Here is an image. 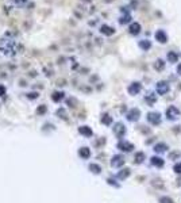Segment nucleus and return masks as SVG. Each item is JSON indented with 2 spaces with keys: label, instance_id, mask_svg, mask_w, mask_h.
<instances>
[{
  "label": "nucleus",
  "instance_id": "a211bd4d",
  "mask_svg": "<svg viewBox=\"0 0 181 203\" xmlns=\"http://www.w3.org/2000/svg\"><path fill=\"white\" fill-rule=\"evenodd\" d=\"M78 154H80L83 158H88L91 156V152H89V149L88 148H81L80 152H78Z\"/></svg>",
  "mask_w": 181,
  "mask_h": 203
},
{
  "label": "nucleus",
  "instance_id": "4be33fe9",
  "mask_svg": "<svg viewBox=\"0 0 181 203\" xmlns=\"http://www.w3.org/2000/svg\"><path fill=\"white\" fill-rule=\"evenodd\" d=\"M101 122H103L104 125H111L112 123V118L108 114H104L103 117H101Z\"/></svg>",
  "mask_w": 181,
  "mask_h": 203
},
{
  "label": "nucleus",
  "instance_id": "6ab92c4d",
  "mask_svg": "<svg viewBox=\"0 0 181 203\" xmlns=\"http://www.w3.org/2000/svg\"><path fill=\"white\" fill-rule=\"evenodd\" d=\"M80 133L84 134V135H87V137H91V135H92V130L88 126H81L80 127Z\"/></svg>",
  "mask_w": 181,
  "mask_h": 203
},
{
  "label": "nucleus",
  "instance_id": "423d86ee",
  "mask_svg": "<svg viewBox=\"0 0 181 203\" xmlns=\"http://www.w3.org/2000/svg\"><path fill=\"white\" fill-rule=\"evenodd\" d=\"M114 133H115V135H116V137L122 138L123 135H124V133H126L124 125H123V123H116V125H115V127H114Z\"/></svg>",
  "mask_w": 181,
  "mask_h": 203
},
{
  "label": "nucleus",
  "instance_id": "c756f323",
  "mask_svg": "<svg viewBox=\"0 0 181 203\" xmlns=\"http://www.w3.org/2000/svg\"><path fill=\"white\" fill-rule=\"evenodd\" d=\"M177 73L181 74V62L179 64V66H177Z\"/></svg>",
  "mask_w": 181,
  "mask_h": 203
},
{
  "label": "nucleus",
  "instance_id": "7ed1b4c3",
  "mask_svg": "<svg viewBox=\"0 0 181 203\" xmlns=\"http://www.w3.org/2000/svg\"><path fill=\"white\" fill-rule=\"evenodd\" d=\"M155 88H157V92H158L159 95H165L166 92H169L170 87H169V84L166 83V81H158Z\"/></svg>",
  "mask_w": 181,
  "mask_h": 203
},
{
  "label": "nucleus",
  "instance_id": "7c9ffc66",
  "mask_svg": "<svg viewBox=\"0 0 181 203\" xmlns=\"http://www.w3.org/2000/svg\"><path fill=\"white\" fill-rule=\"evenodd\" d=\"M179 184H181V179H179Z\"/></svg>",
  "mask_w": 181,
  "mask_h": 203
},
{
  "label": "nucleus",
  "instance_id": "6e6552de",
  "mask_svg": "<svg viewBox=\"0 0 181 203\" xmlns=\"http://www.w3.org/2000/svg\"><path fill=\"white\" fill-rule=\"evenodd\" d=\"M141 90H142L141 83H132L131 86L128 87V94L130 95H136V94L141 92Z\"/></svg>",
  "mask_w": 181,
  "mask_h": 203
},
{
  "label": "nucleus",
  "instance_id": "9d476101",
  "mask_svg": "<svg viewBox=\"0 0 181 203\" xmlns=\"http://www.w3.org/2000/svg\"><path fill=\"white\" fill-rule=\"evenodd\" d=\"M128 31H130L131 35H136V34L141 33V25H139V23H136V22L131 23L130 27H128Z\"/></svg>",
  "mask_w": 181,
  "mask_h": 203
},
{
  "label": "nucleus",
  "instance_id": "20e7f679",
  "mask_svg": "<svg viewBox=\"0 0 181 203\" xmlns=\"http://www.w3.org/2000/svg\"><path fill=\"white\" fill-rule=\"evenodd\" d=\"M139 117H141V111H139L138 108H132V110H130L128 114H127V119L131 121V122L138 121Z\"/></svg>",
  "mask_w": 181,
  "mask_h": 203
},
{
  "label": "nucleus",
  "instance_id": "b1692460",
  "mask_svg": "<svg viewBox=\"0 0 181 203\" xmlns=\"http://www.w3.org/2000/svg\"><path fill=\"white\" fill-rule=\"evenodd\" d=\"M89 169H91L92 172H95V173H99V172L101 171L100 167H99V165H96V164H91V165H89Z\"/></svg>",
  "mask_w": 181,
  "mask_h": 203
},
{
  "label": "nucleus",
  "instance_id": "39448f33",
  "mask_svg": "<svg viewBox=\"0 0 181 203\" xmlns=\"http://www.w3.org/2000/svg\"><path fill=\"white\" fill-rule=\"evenodd\" d=\"M123 164H124V158H123V156L116 154V156H114V157H112L111 165L114 168H119V167H122Z\"/></svg>",
  "mask_w": 181,
  "mask_h": 203
},
{
  "label": "nucleus",
  "instance_id": "f03ea898",
  "mask_svg": "<svg viewBox=\"0 0 181 203\" xmlns=\"http://www.w3.org/2000/svg\"><path fill=\"white\" fill-rule=\"evenodd\" d=\"M146 119H148L151 125H159L161 123V114L153 111V113H149L146 115Z\"/></svg>",
  "mask_w": 181,
  "mask_h": 203
},
{
  "label": "nucleus",
  "instance_id": "dca6fc26",
  "mask_svg": "<svg viewBox=\"0 0 181 203\" xmlns=\"http://www.w3.org/2000/svg\"><path fill=\"white\" fill-rule=\"evenodd\" d=\"M145 100L148 102L149 104H154V103H155V100H157V95H155L154 92H150V94L148 95V96L145 98Z\"/></svg>",
  "mask_w": 181,
  "mask_h": 203
},
{
  "label": "nucleus",
  "instance_id": "f8f14e48",
  "mask_svg": "<svg viewBox=\"0 0 181 203\" xmlns=\"http://www.w3.org/2000/svg\"><path fill=\"white\" fill-rule=\"evenodd\" d=\"M150 162H151V165H154V167H157V168L163 167V160L161 157H158V156H154V157L150 158Z\"/></svg>",
  "mask_w": 181,
  "mask_h": 203
},
{
  "label": "nucleus",
  "instance_id": "ddd939ff",
  "mask_svg": "<svg viewBox=\"0 0 181 203\" xmlns=\"http://www.w3.org/2000/svg\"><path fill=\"white\" fill-rule=\"evenodd\" d=\"M100 33L104 34V35H112V34L115 33V30L112 29V27L107 26V25H103V26L100 27Z\"/></svg>",
  "mask_w": 181,
  "mask_h": 203
},
{
  "label": "nucleus",
  "instance_id": "2f4dec72",
  "mask_svg": "<svg viewBox=\"0 0 181 203\" xmlns=\"http://www.w3.org/2000/svg\"><path fill=\"white\" fill-rule=\"evenodd\" d=\"M105 2H111V0H105Z\"/></svg>",
  "mask_w": 181,
  "mask_h": 203
},
{
  "label": "nucleus",
  "instance_id": "f257e3e1",
  "mask_svg": "<svg viewBox=\"0 0 181 203\" xmlns=\"http://www.w3.org/2000/svg\"><path fill=\"white\" fill-rule=\"evenodd\" d=\"M180 117V111L176 106H169L168 110H166V118L169 121H176L177 118Z\"/></svg>",
  "mask_w": 181,
  "mask_h": 203
},
{
  "label": "nucleus",
  "instance_id": "cd10ccee",
  "mask_svg": "<svg viewBox=\"0 0 181 203\" xmlns=\"http://www.w3.org/2000/svg\"><path fill=\"white\" fill-rule=\"evenodd\" d=\"M4 94H6V88L3 86H0V96H3Z\"/></svg>",
  "mask_w": 181,
  "mask_h": 203
},
{
  "label": "nucleus",
  "instance_id": "a878e982",
  "mask_svg": "<svg viewBox=\"0 0 181 203\" xmlns=\"http://www.w3.org/2000/svg\"><path fill=\"white\" fill-rule=\"evenodd\" d=\"M173 171H175L176 173L181 175V162H177V164H175V167H173Z\"/></svg>",
  "mask_w": 181,
  "mask_h": 203
},
{
  "label": "nucleus",
  "instance_id": "0eeeda50",
  "mask_svg": "<svg viewBox=\"0 0 181 203\" xmlns=\"http://www.w3.org/2000/svg\"><path fill=\"white\" fill-rule=\"evenodd\" d=\"M118 148L123 152H131L132 149H134V145L130 144V142H126V141H120L118 144Z\"/></svg>",
  "mask_w": 181,
  "mask_h": 203
},
{
  "label": "nucleus",
  "instance_id": "c85d7f7f",
  "mask_svg": "<svg viewBox=\"0 0 181 203\" xmlns=\"http://www.w3.org/2000/svg\"><path fill=\"white\" fill-rule=\"evenodd\" d=\"M179 156H180V153H170L169 157L170 158H176V157H179Z\"/></svg>",
  "mask_w": 181,
  "mask_h": 203
},
{
  "label": "nucleus",
  "instance_id": "aec40b11",
  "mask_svg": "<svg viewBox=\"0 0 181 203\" xmlns=\"http://www.w3.org/2000/svg\"><path fill=\"white\" fill-rule=\"evenodd\" d=\"M145 160V153H142V152H138V153L135 154V162L136 164H141Z\"/></svg>",
  "mask_w": 181,
  "mask_h": 203
},
{
  "label": "nucleus",
  "instance_id": "4468645a",
  "mask_svg": "<svg viewBox=\"0 0 181 203\" xmlns=\"http://www.w3.org/2000/svg\"><path fill=\"white\" fill-rule=\"evenodd\" d=\"M139 47L142 50H145V52H148L150 47H151V42L149 39H142V41H139Z\"/></svg>",
  "mask_w": 181,
  "mask_h": 203
},
{
  "label": "nucleus",
  "instance_id": "1a4fd4ad",
  "mask_svg": "<svg viewBox=\"0 0 181 203\" xmlns=\"http://www.w3.org/2000/svg\"><path fill=\"white\" fill-rule=\"evenodd\" d=\"M155 39L158 41L159 43H165L166 41H168V35H166V33L163 31V30H158V31L155 33Z\"/></svg>",
  "mask_w": 181,
  "mask_h": 203
},
{
  "label": "nucleus",
  "instance_id": "bb28decb",
  "mask_svg": "<svg viewBox=\"0 0 181 203\" xmlns=\"http://www.w3.org/2000/svg\"><path fill=\"white\" fill-rule=\"evenodd\" d=\"M62 95H64L62 92H58V94L56 92V94H54V96H53V100H56V102L57 100H61V99H62Z\"/></svg>",
  "mask_w": 181,
  "mask_h": 203
},
{
  "label": "nucleus",
  "instance_id": "412c9836",
  "mask_svg": "<svg viewBox=\"0 0 181 203\" xmlns=\"http://www.w3.org/2000/svg\"><path fill=\"white\" fill-rule=\"evenodd\" d=\"M128 176H130V169H127V168L123 169L122 172H119V173H118V177L122 179V180H123V179H126V177H128Z\"/></svg>",
  "mask_w": 181,
  "mask_h": 203
},
{
  "label": "nucleus",
  "instance_id": "9b49d317",
  "mask_svg": "<svg viewBox=\"0 0 181 203\" xmlns=\"http://www.w3.org/2000/svg\"><path fill=\"white\" fill-rule=\"evenodd\" d=\"M168 149L169 148L165 142H158V144L154 145V152H157V153H163V152H166Z\"/></svg>",
  "mask_w": 181,
  "mask_h": 203
},
{
  "label": "nucleus",
  "instance_id": "5701e85b",
  "mask_svg": "<svg viewBox=\"0 0 181 203\" xmlns=\"http://www.w3.org/2000/svg\"><path fill=\"white\" fill-rule=\"evenodd\" d=\"M130 20H131V16H130L128 14H127V15L122 16V18H120V20H119V23H120V25H124V23H128Z\"/></svg>",
  "mask_w": 181,
  "mask_h": 203
},
{
  "label": "nucleus",
  "instance_id": "393cba45",
  "mask_svg": "<svg viewBox=\"0 0 181 203\" xmlns=\"http://www.w3.org/2000/svg\"><path fill=\"white\" fill-rule=\"evenodd\" d=\"M159 203H175V202L169 196H162V198H159Z\"/></svg>",
  "mask_w": 181,
  "mask_h": 203
},
{
  "label": "nucleus",
  "instance_id": "2eb2a0df",
  "mask_svg": "<svg viewBox=\"0 0 181 203\" xmlns=\"http://www.w3.org/2000/svg\"><path fill=\"white\" fill-rule=\"evenodd\" d=\"M166 57H168L169 62H177V61H179V54H177L176 52H169Z\"/></svg>",
  "mask_w": 181,
  "mask_h": 203
},
{
  "label": "nucleus",
  "instance_id": "f3484780",
  "mask_svg": "<svg viewBox=\"0 0 181 203\" xmlns=\"http://www.w3.org/2000/svg\"><path fill=\"white\" fill-rule=\"evenodd\" d=\"M154 69L155 70H163V69H165V62H163V60H157L155 61Z\"/></svg>",
  "mask_w": 181,
  "mask_h": 203
}]
</instances>
